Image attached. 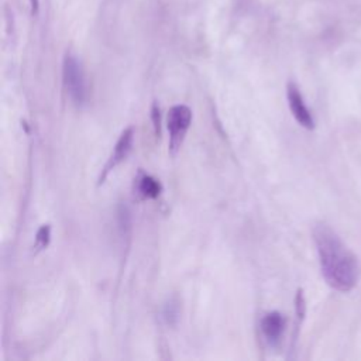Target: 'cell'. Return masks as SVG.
I'll list each match as a JSON object with an SVG mask.
<instances>
[{"label": "cell", "instance_id": "6da1fadb", "mask_svg": "<svg viewBox=\"0 0 361 361\" xmlns=\"http://www.w3.org/2000/svg\"><path fill=\"white\" fill-rule=\"evenodd\" d=\"M313 240L327 285L338 292H350L358 281L357 257L326 223H317L313 227Z\"/></svg>", "mask_w": 361, "mask_h": 361}, {"label": "cell", "instance_id": "7a4b0ae2", "mask_svg": "<svg viewBox=\"0 0 361 361\" xmlns=\"http://www.w3.org/2000/svg\"><path fill=\"white\" fill-rule=\"evenodd\" d=\"M62 82L68 97L76 106H80L87 99V83L83 68L76 56L68 54L62 66Z\"/></svg>", "mask_w": 361, "mask_h": 361}, {"label": "cell", "instance_id": "3957f363", "mask_svg": "<svg viewBox=\"0 0 361 361\" xmlns=\"http://www.w3.org/2000/svg\"><path fill=\"white\" fill-rule=\"evenodd\" d=\"M192 123V110L185 104H176L169 109L166 127L169 131V152L175 155L186 137Z\"/></svg>", "mask_w": 361, "mask_h": 361}, {"label": "cell", "instance_id": "277c9868", "mask_svg": "<svg viewBox=\"0 0 361 361\" xmlns=\"http://www.w3.org/2000/svg\"><path fill=\"white\" fill-rule=\"evenodd\" d=\"M133 142H134V128L133 127H127L118 137L114 148H113V152L111 155L109 157L102 173H100V178H99V185L104 182V179L107 178V175L118 165L121 164L131 152L133 149Z\"/></svg>", "mask_w": 361, "mask_h": 361}, {"label": "cell", "instance_id": "5b68a950", "mask_svg": "<svg viewBox=\"0 0 361 361\" xmlns=\"http://www.w3.org/2000/svg\"><path fill=\"white\" fill-rule=\"evenodd\" d=\"M286 97H288V104H289L290 113L295 117V120L302 127H305L307 130H313L314 128L313 116H312L310 110L307 109V106L305 104L300 90L298 89V86L293 82H289L286 86Z\"/></svg>", "mask_w": 361, "mask_h": 361}, {"label": "cell", "instance_id": "8992f818", "mask_svg": "<svg viewBox=\"0 0 361 361\" xmlns=\"http://www.w3.org/2000/svg\"><path fill=\"white\" fill-rule=\"evenodd\" d=\"M285 329V317L279 312H269L261 320V331L269 343H276Z\"/></svg>", "mask_w": 361, "mask_h": 361}, {"label": "cell", "instance_id": "52a82bcc", "mask_svg": "<svg viewBox=\"0 0 361 361\" xmlns=\"http://www.w3.org/2000/svg\"><path fill=\"white\" fill-rule=\"evenodd\" d=\"M161 190H162L161 183L151 175L140 172L138 176L135 178V192L142 199H155L159 196Z\"/></svg>", "mask_w": 361, "mask_h": 361}, {"label": "cell", "instance_id": "ba28073f", "mask_svg": "<svg viewBox=\"0 0 361 361\" xmlns=\"http://www.w3.org/2000/svg\"><path fill=\"white\" fill-rule=\"evenodd\" d=\"M49 240H51V227L48 224H44L39 227V230L37 231V235H35L37 251L44 250L49 244Z\"/></svg>", "mask_w": 361, "mask_h": 361}, {"label": "cell", "instance_id": "9c48e42d", "mask_svg": "<svg viewBox=\"0 0 361 361\" xmlns=\"http://www.w3.org/2000/svg\"><path fill=\"white\" fill-rule=\"evenodd\" d=\"M151 118H152V126H154V130H155V134L159 135L161 134V111H159V106L157 103L152 104V109H151Z\"/></svg>", "mask_w": 361, "mask_h": 361}, {"label": "cell", "instance_id": "30bf717a", "mask_svg": "<svg viewBox=\"0 0 361 361\" xmlns=\"http://www.w3.org/2000/svg\"><path fill=\"white\" fill-rule=\"evenodd\" d=\"M165 317L168 320V323H175V320L178 319V314H179V310H178V306L173 305V303H169L166 305L165 307Z\"/></svg>", "mask_w": 361, "mask_h": 361}, {"label": "cell", "instance_id": "8fae6325", "mask_svg": "<svg viewBox=\"0 0 361 361\" xmlns=\"http://www.w3.org/2000/svg\"><path fill=\"white\" fill-rule=\"evenodd\" d=\"M30 4H31V11L37 13L38 11V0H30Z\"/></svg>", "mask_w": 361, "mask_h": 361}]
</instances>
